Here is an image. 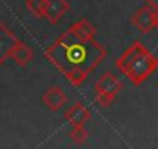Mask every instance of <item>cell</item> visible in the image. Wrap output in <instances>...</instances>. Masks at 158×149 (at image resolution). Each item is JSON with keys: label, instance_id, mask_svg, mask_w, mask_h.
Returning a JSON list of instances; mask_svg holds the SVG:
<instances>
[{"label": "cell", "instance_id": "2", "mask_svg": "<svg viewBox=\"0 0 158 149\" xmlns=\"http://www.w3.org/2000/svg\"><path fill=\"white\" fill-rule=\"evenodd\" d=\"M116 68L138 87L156 71L158 57L141 40H135L116 59Z\"/></svg>", "mask_w": 158, "mask_h": 149}, {"label": "cell", "instance_id": "5", "mask_svg": "<svg viewBox=\"0 0 158 149\" xmlns=\"http://www.w3.org/2000/svg\"><path fill=\"white\" fill-rule=\"evenodd\" d=\"M64 36L76 42H92L96 40V28L87 19H79L71 23V27L64 33Z\"/></svg>", "mask_w": 158, "mask_h": 149}, {"label": "cell", "instance_id": "6", "mask_svg": "<svg viewBox=\"0 0 158 149\" xmlns=\"http://www.w3.org/2000/svg\"><path fill=\"white\" fill-rule=\"evenodd\" d=\"M42 103H44V106H45L48 110H51V112H59V110H62V109L67 106L68 96H67V93L64 92V89H62L60 86H51V87H48V89L44 92V95H42Z\"/></svg>", "mask_w": 158, "mask_h": 149}, {"label": "cell", "instance_id": "1", "mask_svg": "<svg viewBox=\"0 0 158 149\" xmlns=\"http://www.w3.org/2000/svg\"><path fill=\"white\" fill-rule=\"evenodd\" d=\"M106 54V47L96 40L76 42L64 34L44 51L45 59H48L74 87H79L87 79L89 74L102 62Z\"/></svg>", "mask_w": 158, "mask_h": 149}, {"label": "cell", "instance_id": "11", "mask_svg": "<svg viewBox=\"0 0 158 149\" xmlns=\"http://www.w3.org/2000/svg\"><path fill=\"white\" fill-rule=\"evenodd\" d=\"M25 8L28 13L37 19L45 17V8H47V0H25Z\"/></svg>", "mask_w": 158, "mask_h": 149}, {"label": "cell", "instance_id": "7", "mask_svg": "<svg viewBox=\"0 0 158 149\" xmlns=\"http://www.w3.org/2000/svg\"><path fill=\"white\" fill-rule=\"evenodd\" d=\"M92 112L90 109L82 104V103H74L73 106H70L68 109H65L64 112V120L73 127V126H85V123L90 120Z\"/></svg>", "mask_w": 158, "mask_h": 149}, {"label": "cell", "instance_id": "13", "mask_svg": "<svg viewBox=\"0 0 158 149\" xmlns=\"http://www.w3.org/2000/svg\"><path fill=\"white\" fill-rule=\"evenodd\" d=\"M146 6L152 8V10H158V0H144Z\"/></svg>", "mask_w": 158, "mask_h": 149}, {"label": "cell", "instance_id": "12", "mask_svg": "<svg viewBox=\"0 0 158 149\" xmlns=\"http://www.w3.org/2000/svg\"><path fill=\"white\" fill-rule=\"evenodd\" d=\"M87 137H89V134L84 126H73L70 130V138L74 143H84L87 140Z\"/></svg>", "mask_w": 158, "mask_h": 149}, {"label": "cell", "instance_id": "4", "mask_svg": "<svg viewBox=\"0 0 158 149\" xmlns=\"http://www.w3.org/2000/svg\"><path fill=\"white\" fill-rule=\"evenodd\" d=\"M132 25L143 34L150 33L158 28V10H152L149 6H141L132 16Z\"/></svg>", "mask_w": 158, "mask_h": 149}, {"label": "cell", "instance_id": "3", "mask_svg": "<svg viewBox=\"0 0 158 149\" xmlns=\"http://www.w3.org/2000/svg\"><path fill=\"white\" fill-rule=\"evenodd\" d=\"M123 89L124 84L118 76L112 73H104L95 83V103L101 107H109Z\"/></svg>", "mask_w": 158, "mask_h": 149}, {"label": "cell", "instance_id": "8", "mask_svg": "<svg viewBox=\"0 0 158 149\" xmlns=\"http://www.w3.org/2000/svg\"><path fill=\"white\" fill-rule=\"evenodd\" d=\"M70 10H71V5L68 0H47L45 19L50 23H57Z\"/></svg>", "mask_w": 158, "mask_h": 149}, {"label": "cell", "instance_id": "9", "mask_svg": "<svg viewBox=\"0 0 158 149\" xmlns=\"http://www.w3.org/2000/svg\"><path fill=\"white\" fill-rule=\"evenodd\" d=\"M10 57L20 67H27L33 59H34V51L30 45H27L23 40H17L16 45L13 47L11 53H10Z\"/></svg>", "mask_w": 158, "mask_h": 149}, {"label": "cell", "instance_id": "10", "mask_svg": "<svg viewBox=\"0 0 158 149\" xmlns=\"http://www.w3.org/2000/svg\"><path fill=\"white\" fill-rule=\"evenodd\" d=\"M17 40L19 37L11 30H8L3 23H0V62L2 64L10 57V53Z\"/></svg>", "mask_w": 158, "mask_h": 149}, {"label": "cell", "instance_id": "14", "mask_svg": "<svg viewBox=\"0 0 158 149\" xmlns=\"http://www.w3.org/2000/svg\"><path fill=\"white\" fill-rule=\"evenodd\" d=\"M0 65H2V62H0Z\"/></svg>", "mask_w": 158, "mask_h": 149}]
</instances>
